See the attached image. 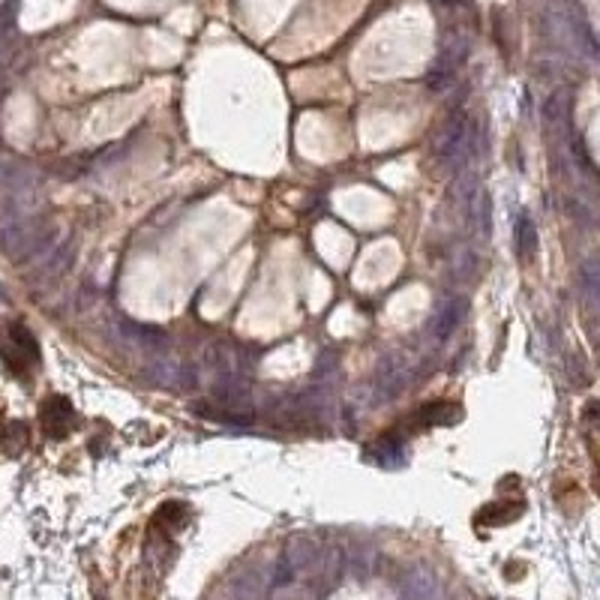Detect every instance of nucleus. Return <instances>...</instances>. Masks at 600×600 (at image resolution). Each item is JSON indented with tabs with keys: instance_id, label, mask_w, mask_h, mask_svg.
Wrapping results in <instances>:
<instances>
[{
	"instance_id": "7ed1b4c3",
	"label": "nucleus",
	"mask_w": 600,
	"mask_h": 600,
	"mask_svg": "<svg viewBox=\"0 0 600 600\" xmlns=\"http://www.w3.org/2000/svg\"><path fill=\"white\" fill-rule=\"evenodd\" d=\"M42 429L49 433V438H67L76 426V408L67 397H49L40 408Z\"/></svg>"
},
{
	"instance_id": "423d86ee",
	"label": "nucleus",
	"mask_w": 600,
	"mask_h": 600,
	"mask_svg": "<svg viewBox=\"0 0 600 600\" xmlns=\"http://www.w3.org/2000/svg\"><path fill=\"white\" fill-rule=\"evenodd\" d=\"M465 316H469V300L465 298H447L444 303H438V309L433 316V334L438 339H447L456 327L462 325Z\"/></svg>"
},
{
	"instance_id": "f8f14e48",
	"label": "nucleus",
	"mask_w": 600,
	"mask_h": 600,
	"mask_svg": "<svg viewBox=\"0 0 600 600\" xmlns=\"http://www.w3.org/2000/svg\"><path fill=\"white\" fill-rule=\"evenodd\" d=\"M453 78H456V67L444 64L442 58H435V64L429 67V73H426V87L433 94H444L447 87L453 85Z\"/></svg>"
},
{
	"instance_id": "f3484780",
	"label": "nucleus",
	"mask_w": 600,
	"mask_h": 600,
	"mask_svg": "<svg viewBox=\"0 0 600 600\" xmlns=\"http://www.w3.org/2000/svg\"><path fill=\"white\" fill-rule=\"evenodd\" d=\"M519 514H523V505H514V507H505V510H501V505H489L478 514V523H487V525L514 523Z\"/></svg>"
},
{
	"instance_id": "412c9836",
	"label": "nucleus",
	"mask_w": 600,
	"mask_h": 600,
	"mask_svg": "<svg viewBox=\"0 0 600 600\" xmlns=\"http://www.w3.org/2000/svg\"><path fill=\"white\" fill-rule=\"evenodd\" d=\"M13 24H15V4H6L4 10H0V40L13 31Z\"/></svg>"
},
{
	"instance_id": "aec40b11",
	"label": "nucleus",
	"mask_w": 600,
	"mask_h": 600,
	"mask_svg": "<svg viewBox=\"0 0 600 600\" xmlns=\"http://www.w3.org/2000/svg\"><path fill=\"white\" fill-rule=\"evenodd\" d=\"M291 577H294V568H291V564L285 561V559H280V561H276V568H273V579H271V586H273V588L289 586Z\"/></svg>"
},
{
	"instance_id": "f03ea898",
	"label": "nucleus",
	"mask_w": 600,
	"mask_h": 600,
	"mask_svg": "<svg viewBox=\"0 0 600 600\" xmlns=\"http://www.w3.org/2000/svg\"><path fill=\"white\" fill-rule=\"evenodd\" d=\"M46 246H49V226L42 219L15 217L0 226V249H4L13 262L40 255Z\"/></svg>"
},
{
	"instance_id": "9d476101",
	"label": "nucleus",
	"mask_w": 600,
	"mask_h": 600,
	"mask_svg": "<svg viewBox=\"0 0 600 600\" xmlns=\"http://www.w3.org/2000/svg\"><path fill=\"white\" fill-rule=\"evenodd\" d=\"M469 210H471V228L478 231L480 237H489L492 235V204H489V195L478 193L471 199Z\"/></svg>"
},
{
	"instance_id": "39448f33",
	"label": "nucleus",
	"mask_w": 600,
	"mask_h": 600,
	"mask_svg": "<svg viewBox=\"0 0 600 600\" xmlns=\"http://www.w3.org/2000/svg\"><path fill=\"white\" fill-rule=\"evenodd\" d=\"M402 591H406V600H438L442 597V582H438L433 568L417 564L402 579Z\"/></svg>"
},
{
	"instance_id": "9b49d317",
	"label": "nucleus",
	"mask_w": 600,
	"mask_h": 600,
	"mask_svg": "<svg viewBox=\"0 0 600 600\" xmlns=\"http://www.w3.org/2000/svg\"><path fill=\"white\" fill-rule=\"evenodd\" d=\"M516 249L523 258H534L537 253V228H534V219L525 217V213L516 219Z\"/></svg>"
},
{
	"instance_id": "dca6fc26",
	"label": "nucleus",
	"mask_w": 600,
	"mask_h": 600,
	"mask_svg": "<svg viewBox=\"0 0 600 600\" xmlns=\"http://www.w3.org/2000/svg\"><path fill=\"white\" fill-rule=\"evenodd\" d=\"M453 276L460 282H471L474 276H478V255H474L471 249H460V253L453 255Z\"/></svg>"
},
{
	"instance_id": "a211bd4d",
	"label": "nucleus",
	"mask_w": 600,
	"mask_h": 600,
	"mask_svg": "<svg viewBox=\"0 0 600 600\" xmlns=\"http://www.w3.org/2000/svg\"><path fill=\"white\" fill-rule=\"evenodd\" d=\"M69 255H73V244H69V240H67L64 246H58L55 253L49 255V264L42 267V276H58V273H60V271H64V267H67Z\"/></svg>"
},
{
	"instance_id": "0eeeda50",
	"label": "nucleus",
	"mask_w": 600,
	"mask_h": 600,
	"mask_svg": "<svg viewBox=\"0 0 600 600\" xmlns=\"http://www.w3.org/2000/svg\"><path fill=\"white\" fill-rule=\"evenodd\" d=\"M118 334L127 339V343H132L136 348H141V352H154L159 354L163 348L168 345V336L163 334V330L157 327H145V325H132V321H121L118 325Z\"/></svg>"
},
{
	"instance_id": "4be33fe9",
	"label": "nucleus",
	"mask_w": 600,
	"mask_h": 600,
	"mask_svg": "<svg viewBox=\"0 0 600 600\" xmlns=\"http://www.w3.org/2000/svg\"><path fill=\"white\" fill-rule=\"evenodd\" d=\"M444 6H456V4H462V0H442Z\"/></svg>"
},
{
	"instance_id": "4468645a",
	"label": "nucleus",
	"mask_w": 600,
	"mask_h": 600,
	"mask_svg": "<svg viewBox=\"0 0 600 600\" xmlns=\"http://www.w3.org/2000/svg\"><path fill=\"white\" fill-rule=\"evenodd\" d=\"M10 336H13V343H15V352H22L24 357H28V361H37V357H40V343H37V336H33L28 327H24V325H13Z\"/></svg>"
},
{
	"instance_id": "2eb2a0df",
	"label": "nucleus",
	"mask_w": 600,
	"mask_h": 600,
	"mask_svg": "<svg viewBox=\"0 0 600 600\" xmlns=\"http://www.w3.org/2000/svg\"><path fill=\"white\" fill-rule=\"evenodd\" d=\"M597 280H600L597 258H588V262H582V267H579V289L586 291V298H588L591 303L597 300Z\"/></svg>"
},
{
	"instance_id": "6e6552de",
	"label": "nucleus",
	"mask_w": 600,
	"mask_h": 600,
	"mask_svg": "<svg viewBox=\"0 0 600 600\" xmlns=\"http://www.w3.org/2000/svg\"><path fill=\"white\" fill-rule=\"evenodd\" d=\"M370 460L384 465V469H397V465L406 462V442L399 435H384L370 444Z\"/></svg>"
},
{
	"instance_id": "ddd939ff",
	"label": "nucleus",
	"mask_w": 600,
	"mask_h": 600,
	"mask_svg": "<svg viewBox=\"0 0 600 600\" xmlns=\"http://www.w3.org/2000/svg\"><path fill=\"white\" fill-rule=\"evenodd\" d=\"M24 442H28V429H24L22 420H6V424L0 426V447H4V451L15 453Z\"/></svg>"
},
{
	"instance_id": "6ab92c4d",
	"label": "nucleus",
	"mask_w": 600,
	"mask_h": 600,
	"mask_svg": "<svg viewBox=\"0 0 600 600\" xmlns=\"http://www.w3.org/2000/svg\"><path fill=\"white\" fill-rule=\"evenodd\" d=\"M336 366H339V354L336 352L321 354L318 363H316V384H325L330 375H336Z\"/></svg>"
},
{
	"instance_id": "20e7f679",
	"label": "nucleus",
	"mask_w": 600,
	"mask_h": 600,
	"mask_svg": "<svg viewBox=\"0 0 600 600\" xmlns=\"http://www.w3.org/2000/svg\"><path fill=\"white\" fill-rule=\"evenodd\" d=\"M406 381H408V363H406V357L393 352L379 363V372H375V393H379L381 399H390L406 388Z\"/></svg>"
},
{
	"instance_id": "f257e3e1",
	"label": "nucleus",
	"mask_w": 600,
	"mask_h": 600,
	"mask_svg": "<svg viewBox=\"0 0 600 600\" xmlns=\"http://www.w3.org/2000/svg\"><path fill=\"white\" fill-rule=\"evenodd\" d=\"M474 145V123L462 109H453L433 136V157L442 166L462 168Z\"/></svg>"
},
{
	"instance_id": "1a4fd4ad",
	"label": "nucleus",
	"mask_w": 600,
	"mask_h": 600,
	"mask_svg": "<svg viewBox=\"0 0 600 600\" xmlns=\"http://www.w3.org/2000/svg\"><path fill=\"white\" fill-rule=\"evenodd\" d=\"M460 420V406L453 402H429L415 415V424L424 426H453Z\"/></svg>"
}]
</instances>
